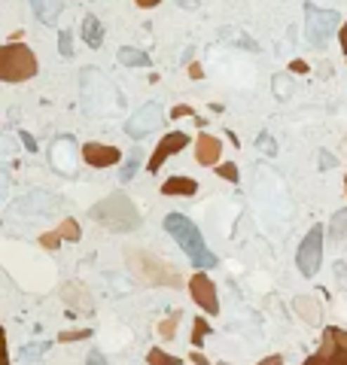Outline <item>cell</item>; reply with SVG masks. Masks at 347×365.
<instances>
[{"label":"cell","mask_w":347,"mask_h":365,"mask_svg":"<svg viewBox=\"0 0 347 365\" xmlns=\"http://www.w3.org/2000/svg\"><path fill=\"white\" fill-rule=\"evenodd\" d=\"M164 232H168L174 241H177V246L189 255V262L195 265L198 271L214 268V265H216V255L207 250V244H204V237H201L198 225L192 223L189 216H183V213H168V216H164Z\"/></svg>","instance_id":"1"},{"label":"cell","mask_w":347,"mask_h":365,"mask_svg":"<svg viewBox=\"0 0 347 365\" xmlns=\"http://www.w3.org/2000/svg\"><path fill=\"white\" fill-rule=\"evenodd\" d=\"M89 216L95 219L98 225H104L107 232H119V234L137 232L143 223L137 207L131 204V198H128L125 192H113V195H107L104 201H98L95 207H89Z\"/></svg>","instance_id":"2"},{"label":"cell","mask_w":347,"mask_h":365,"mask_svg":"<svg viewBox=\"0 0 347 365\" xmlns=\"http://www.w3.org/2000/svg\"><path fill=\"white\" fill-rule=\"evenodd\" d=\"M125 259H128V268H131L137 283H143V286H171V289H180L183 286L180 271L174 268V265L162 262L159 255L131 246V250L125 253Z\"/></svg>","instance_id":"3"},{"label":"cell","mask_w":347,"mask_h":365,"mask_svg":"<svg viewBox=\"0 0 347 365\" xmlns=\"http://www.w3.org/2000/svg\"><path fill=\"white\" fill-rule=\"evenodd\" d=\"M82 95H86V113H113L122 104L116 86L98 70H82Z\"/></svg>","instance_id":"4"},{"label":"cell","mask_w":347,"mask_h":365,"mask_svg":"<svg viewBox=\"0 0 347 365\" xmlns=\"http://www.w3.org/2000/svg\"><path fill=\"white\" fill-rule=\"evenodd\" d=\"M37 77V58L25 43L0 46V79L4 82H25Z\"/></svg>","instance_id":"5"},{"label":"cell","mask_w":347,"mask_h":365,"mask_svg":"<svg viewBox=\"0 0 347 365\" xmlns=\"http://www.w3.org/2000/svg\"><path fill=\"white\" fill-rule=\"evenodd\" d=\"M341 13L335 9H320L314 4H305V36L314 49H323L329 36L335 34V27H341Z\"/></svg>","instance_id":"6"},{"label":"cell","mask_w":347,"mask_h":365,"mask_svg":"<svg viewBox=\"0 0 347 365\" xmlns=\"http://www.w3.org/2000/svg\"><path fill=\"white\" fill-rule=\"evenodd\" d=\"M301 365H347V328H323L317 353H310Z\"/></svg>","instance_id":"7"},{"label":"cell","mask_w":347,"mask_h":365,"mask_svg":"<svg viewBox=\"0 0 347 365\" xmlns=\"http://www.w3.org/2000/svg\"><path fill=\"white\" fill-rule=\"evenodd\" d=\"M323 262V225H310V232L305 234V241L299 244L296 253V265L305 277H314Z\"/></svg>","instance_id":"8"},{"label":"cell","mask_w":347,"mask_h":365,"mask_svg":"<svg viewBox=\"0 0 347 365\" xmlns=\"http://www.w3.org/2000/svg\"><path fill=\"white\" fill-rule=\"evenodd\" d=\"M162 122H164V107L159 104V100H150V104H143V107L125 122V134L131 137V140H143V137L152 134Z\"/></svg>","instance_id":"9"},{"label":"cell","mask_w":347,"mask_h":365,"mask_svg":"<svg viewBox=\"0 0 347 365\" xmlns=\"http://www.w3.org/2000/svg\"><path fill=\"white\" fill-rule=\"evenodd\" d=\"M189 296L192 301L204 310V314H219V298H216V286H214V280L207 277L204 271H198V274H192L189 277Z\"/></svg>","instance_id":"10"},{"label":"cell","mask_w":347,"mask_h":365,"mask_svg":"<svg viewBox=\"0 0 347 365\" xmlns=\"http://www.w3.org/2000/svg\"><path fill=\"white\" fill-rule=\"evenodd\" d=\"M186 143H189V134H183V131H171V134H164L162 140H159V146H155V152L150 155V161H146V171H150V173H159V168L171 159L174 152L186 150Z\"/></svg>","instance_id":"11"},{"label":"cell","mask_w":347,"mask_h":365,"mask_svg":"<svg viewBox=\"0 0 347 365\" xmlns=\"http://www.w3.org/2000/svg\"><path fill=\"white\" fill-rule=\"evenodd\" d=\"M82 161L91 164V168H113V164L122 161V152H119V146L86 143L82 146Z\"/></svg>","instance_id":"12"},{"label":"cell","mask_w":347,"mask_h":365,"mask_svg":"<svg viewBox=\"0 0 347 365\" xmlns=\"http://www.w3.org/2000/svg\"><path fill=\"white\" fill-rule=\"evenodd\" d=\"M79 237H82L79 223H77L73 216H67V219H61L55 232L40 234V246H46V250H55V246H58L61 241H79Z\"/></svg>","instance_id":"13"},{"label":"cell","mask_w":347,"mask_h":365,"mask_svg":"<svg viewBox=\"0 0 347 365\" xmlns=\"http://www.w3.org/2000/svg\"><path fill=\"white\" fill-rule=\"evenodd\" d=\"M219 155H223V143H219V137L214 134H198L195 140V161L201 168H214L219 161Z\"/></svg>","instance_id":"14"},{"label":"cell","mask_w":347,"mask_h":365,"mask_svg":"<svg viewBox=\"0 0 347 365\" xmlns=\"http://www.w3.org/2000/svg\"><path fill=\"white\" fill-rule=\"evenodd\" d=\"M61 207V198L58 195H46V192H37V195H27L15 204V210H22V213H55V210Z\"/></svg>","instance_id":"15"},{"label":"cell","mask_w":347,"mask_h":365,"mask_svg":"<svg viewBox=\"0 0 347 365\" xmlns=\"http://www.w3.org/2000/svg\"><path fill=\"white\" fill-rule=\"evenodd\" d=\"M31 9L40 25H55L64 9V0H31Z\"/></svg>","instance_id":"16"},{"label":"cell","mask_w":347,"mask_h":365,"mask_svg":"<svg viewBox=\"0 0 347 365\" xmlns=\"http://www.w3.org/2000/svg\"><path fill=\"white\" fill-rule=\"evenodd\" d=\"M61 298L67 301V305H73L77 310H82V314H91V310H95V301H91V296H89L86 289L73 286V283H67V286L61 289Z\"/></svg>","instance_id":"17"},{"label":"cell","mask_w":347,"mask_h":365,"mask_svg":"<svg viewBox=\"0 0 347 365\" xmlns=\"http://www.w3.org/2000/svg\"><path fill=\"white\" fill-rule=\"evenodd\" d=\"M198 192V182L192 177H168L162 182V195H195Z\"/></svg>","instance_id":"18"},{"label":"cell","mask_w":347,"mask_h":365,"mask_svg":"<svg viewBox=\"0 0 347 365\" xmlns=\"http://www.w3.org/2000/svg\"><path fill=\"white\" fill-rule=\"evenodd\" d=\"M82 40H86L91 49H100V43H104V25H100L98 15H86L82 18Z\"/></svg>","instance_id":"19"},{"label":"cell","mask_w":347,"mask_h":365,"mask_svg":"<svg viewBox=\"0 0 347 365\" xmlns=\"http://www.w3.org/2000/svg\"><path fill=\"white\" fill-rule=\"evenodd\" d=\"M292 307H296V314L305 319V323H320V305H317V298H310V296H299L296 301H292Z\"/></svg>","instance_id":"20"},{"label":"cell","mask_w":347,"mask_h":365,"mask_svg":"<svg viewBox=\"0 0 347 365\" xmlns=\"http://www.w3.org/2000/svg\"><path fill=\"white\" fill-rule=\"evenodd\" d=\"M116 58L125 64V67H150V55L140 52V49H131V46H122L116 52Z\"/></svg>","instance_id":"21"},{"label":"cell","mask_w":347,"mask_h":365,"mask_svg":"<svg viewBox=\"0 0 347 365\" xmlns=\"http://www.w3.org/2000/svg\"><path fill=\"white\" fill-rule=\"evenodd\" d=\"M329 232H332L335 241L347 244V207H344V210H338V213L332 216V223H329Z\"/></svg>","instance_id":"22"},{"label":"cell","mask_w":347,"mask_h":365,"mask_svg":"<svg viewBox=\"0 0 347 365\" xmlns=\"http://www.w3.org/2000/svg\"><path fill=\"white\" fill-rule=\"evenodd\" d=\"M140 159H146L140 146L128 152V159H125V164H122V171H119V180H131V177H134V171H137V164H140Z\"/></svg>","instance_id":"23"},{"label":"cell","mask_w":347,"mask_h":365,"mask_svg":"<svg viewBox=\"0 0 347 365\" xmlns=\"http://www.w3.org/2000/svg\"><path fill=\"white\" fill-rule=\"evenodd\" d=\"M146 362L150 365H180V356H171V353H164L162 347H152V350L146 353Z\"/></svg>","instance_id":"24"},{"label":"cell","mask_w":347,"mask_h":365,"mask_svg":"<svg viewBox=\"0 0 347 365\" xmlns=\"http://www.w3.org/2000/svg\"><path fill=\"white\" fill-rule=\"evenodd\" d=\"M192 326H195V328H192V347L198 350L201 341H204V338L210 335V326H207V319H204V317H195V319H192Z\"/></svg>","instance_id":"25"},{"label":"cell","mask_w":347,"mask_h":365,"mask_svg":"<svg viewBox=\"0 0 347 365\" xmlns=\"http://www.w3.org/2000/svg\"><path fill=\"white\" fill-rule=\"evenodd\" d=\"M177 323H180V314H171L168 319H162L159 323V335L164 338V341H171V338L177 335Z\"/></svg>","instance_id":"26"},{"label":"cell","mask_w":347,"mask_h":365,"mask_svg":"<svg viewBox=\"0 0 347 365\" xmlns=\"http://www.w3.org/2000/svg\"><path fill=\"white\" fill-rule=\"evenodd\" d=\"M256 146H259V150L265 152V155H268V159H274V155H277V143H274V137L271 134H259V137H256Z\"/></svg>","instance_id":"27"},{"label":"cell","mask_w":347,"mask_h":365,"mask_svg":"<svg viewBox=\"0 0 347 365\" xmlns=\"http://www.w3.org/2000/svg\"><path fill=\"white\" fill-rule=\"evenodd\" d=\"M46 350H49V344H27V347H22V353H18V356H22V359L25 362H34L37 359V356H40V353H46Z\"/></svg>","instance_id":"28"},{"label":"cell","mask_w":347,"mask_h":365,"mask_svg":"<svg viewBox=\"0 0 347 365\" xmlns=\"http://www.w3.org/2000/svg\"><path fill=\"white\" fill-rule=\"evenodd\" d=\"M58 52L64 55V58H70V55H73V34L70 31L58 34Z\"/></svg>","instance_id":"29"},{"label":"cell","mask_w":347,"mask_h":365,"mask_svg":"<svg viewBox=\"0 0 347 365\" xmlns=\"http://www.w3.org/2000/svg\"><path fill=\"white\" fill-rule=\"evenodd\" d=\"M89 335H91V328H70V332L64 328V332L58 335V341H64V344L67 341H82V338H89Z\"/></svg>","instance_id":"30"},{"label":"cell","mask_w":347,"mask_h":365,"mask_svg":"<svg viewBox=\"0 0 347 365\" xmlns=\"http://www.w3.org/2000/svg\"><path fill=\"white\" fill-rule=\"evenodd\" d=\"M274 95H277L280 100L289 98V77H283V73H277V77H274Z\"/></svg>","instance_id":"31"},{"label":"cell","mask_w":347,"mask_h":365,"mask_svg":"<svg viewBox=\"0 0 347 365\" xmlns=\"http://www.w3.org/2000/svg\"><path fill=\"white\" fill-rule=\"evenodd\" d=\"M216 173H219L223 180H228V182H237V164H232V161L216 164Z\"/></svg>","instance_id":"32"},{"label":"cell","mask_w":347,"mask_h":365,"mask_svg":"<svg viewBox=\"0 0 347 365\" xmlns=\"http://www.w3.org/2000/svg\"><path fill=\"white\" fill-rule=\"evenodd\" d=\"M0 365H13V362H9V350H6V332H4V326H0Z\"/></svg>","instance_id":"33"},{"label":"cell","mask_w":347,"mask_h":365,"mask_svg":"<svg viewBox=\"0 0 347 365\" xmlns=\"http://www.w3.org/2000/svg\"><path fill=\"white\" fill-rule=\"evenodd\" d=\"M335 164H338V159H335L332 152L320 150V168H323V171H329V168H335Z\"/></svg>","instance_id":"34"},{"label":"cell","mask_w":347,"mask_h":365,"mask_svg":"<svg viewBox=\"0 0 347 365\" xmlns=\"http://www.w3.org/2000/svg\"><path fill=\"white\" fill-rule=\"evenodd\" d=\"M6 192H9V173L0 168V204L6 201Z\"/></svg>","instance_id":"35"},{"label":"cell","mask_w":347,"mask_h":365,"mask_svg":"<svg viewBox=\"0 0 347 365\" xmlns=\"http://www.w3.org/2000/svg\"><path fill=\"white\" fill-rule=\"evenodd\" d=\"M171 116H174V119H183V116H192V107H189V104H180V107H174V109H171Z\"/></svg>","instance_id":"36"},{"label":"cell","mask_w":347,"mask_h":365,"mask_svg":"<svg viewBox=\"0 0 347 365\" xmlns=\"http://www.w3.org/2000/svg\"><path fill=\"white\" fill-rule=\"evenodd\" d=\"M256 365H283V356L280 353H271V356H265V359L256 362Z\"/></svg>","instance_id":"37"},{"label":"cell","mask_w":347,"mask_h":365,"mask_svg":"<svg viewBox=\"0 0 347 365\" xmlns=\"http://www.w3.org/2000/svg\"><path fill=\"white\" fill-rule=\"evenodd\" d=\"M338 43H341V49H344V55H347V22L338 27Z\"/></svg>","instance_id":"38"},{"label":"cell","mask_w":347,"mask_h":365,"mask_svg":"<svg viewBox=\"0 0 347 365\" xmlns=\"http://www.w3.org/2000/svg\"><path fill=\"white\" fill-rule=\"evenodd\" d=\"M86 365H107V359H104V356H100V353H89Z\"/></svg>","instance_id":"39"},{"label":"cell","mask_w":347,"mask_h":365,"mask_svg":"<svg viewBox=\"0 0 347 365\" xmlns=\"http://www.w3.org/2000/svg\"><path fill=\"white\" fill-rule=\"evenodd\" d=\"M18 137H22V140H25V146H27V150H31V152L37 150V143H34V137H31V134H27V131H18Z\"/></svg>","instance_id":"40"},{"label":"cell","mask_w":347,"mask_h":365,"mask_svg":"<svg viewBox=\"0 0 347 365\" xmlns=\"http://www.w3.org/2000/svg\"><path fill=\"white\" fill-rule=\"evenodd\" d=\"M134 4H137V6H140V9H152V6H159V4H162V0H134Z\"/></svg>","instance_id":"41"},{"label":"cell","mask_w":347,"mask_h":365,"mask_svg":"<svg viewBox=\"0 0 347 365\" xmlns=\"http://www.w3.org/2000/svg\"><path fill=\"white\" fill-rule=\"evenodd\" d=\"M189 356H192V362H195V365H210V362H207V356H204V353H198V350H195V353H189Z\"/></svg>","instance_id":"42"},{"label":"cell","mask_w":347,"mask_h":365,"mask_svg":"<svg viewBox=\"0 0 347 365\" xmlns=\"http://www.w3.org/2000/svg\"><path fill=\"white\" fill-rule=\"evenodd\" d=\"M292 70H296V73H308V64L305 61H292Z\"/></svg>","instance_id":"43"},{"label":"cell","mask_w":347,"mask_h":365,"mask_svg":"<svg viewBox=\"0 0 347 365\" xmlns=\"http://www.w3.org/2000/svg\"><path fill=\"white\" fill-rule=\"evenodd\" d=\"M189 73H192V77H195V79H201V67H198V64H192Z\"/></svg>","instance_id":"44"},{"label":"cell","mask_w":347,"mask_h":365,"mask_svg":"<svg viewBox=\"0 0 347 365\" xmlns=\"http://www.w3.org/2000/svg\"><path fill=\"white\" fill-rule=\"evenodd\" d=\"M180 6H198V0H177Z\"/></svg>","instance_id":"45"},{"label":"cell","mask_w":347,"mask_h":365,"mask_svg":"<svg viewBox=\"0 0 347 365\" xmlns=\"http://www.w3.org/2000/svg\"><path fill=\"white\" fill-rule=\"evenodd\" d=\"M344 192H347V177H344Z\"/></svg>","instance_id":"46"},{"label":"cell","mask_w":347,"mask_h":365,"mask_svg":"<svg viewBox=\"0 0 347 365\" xmlns=\"http://www.w3.org/2000/svg\"><path fill=\"white\" fill-rule=\"evenodd\" d=\"M216 365H228V362H216Z\"/></svg>","instance_id":"47"}]
</instances>
